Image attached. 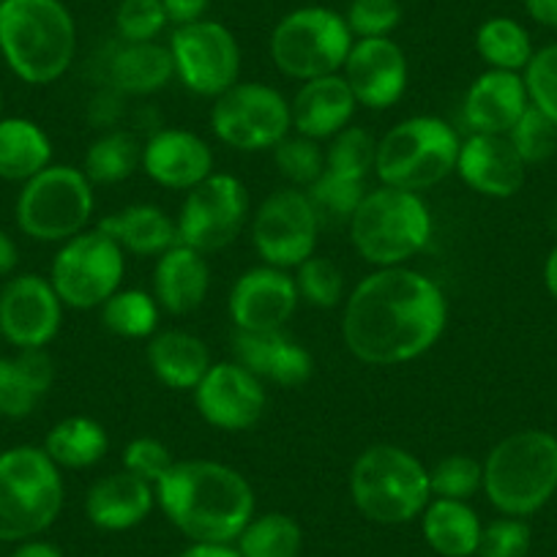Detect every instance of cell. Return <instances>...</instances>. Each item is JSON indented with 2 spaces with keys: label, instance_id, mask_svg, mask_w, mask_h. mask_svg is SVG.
<instances>
[{
  "label": "cell",
  "instance_id": "1",
  "mask_svg": "<svg viewBox=\"0 0 557 557\" xmlns=\"http://www.w3.org/2000/svg\"><path fill=\"white\" fill-rule=\"evenodd\" d=\"M448 323V304L437 282L407 265L377 268L347 296L342 336L358 361L396 367L437 345Z\"/></svg>",
  "mask_w": 557,
  "mask_h": 557
},
{
  "label": "cell",
  "instance_id": "2",
  "mask_svg": "<svg viewBox=\"0 0 557 557\" xmlns=\"http://www.w3.org/2000/svg\"><path fill=\"white\" fill-rule=\"evenodd\" d=\"M164 517L191 544H233L255 519V490L244 473L213 459H184L157 486Z\"/></svg>",
  "mask_w": 557,
  "mask_h": 557
},
{
  "label": "cell",
  "instance_id": "3",
  "mask_svg": "<svg viewBox=\"0 0 557 557\" xmlns=\"http://www.w3.org/2000/svg\"><path fill=\"white\" fill-rule=\"evenodd\" d=\"M77 55V23L63 0H0V58L28 85H52Z\"/></svg>",
  "mask_w": 557,
  "mask_h": 557
},
{
  "label": "cell",
  "instance_id": "4",
  "mask_svg": "<svg viewBox=\"0 0 557 557\" xmlns=\"http://www.w3.org/2000/svg\"><path fill=\"white\" fill-rule=\"evenodd\" d=\"M484 495L503 517H530L557 492V437L522 430L503 437L484 462Z\"/></svg>",
  "mask_w": 557,
  "mask_h": 557
},
{
  "label": "cell",
  "instance_id": "5",
  "mask_svg": "<svg viewBox=\"0 0 557 557\" xmlns=\"http://www.w3.org/2000/svg\"><path fill=\"white\" fill-rule=\"evenodd\" d=\"M61 468L39 446L0 451V544L39 539L63 511Z\"/></svg>",
  "mask_w": 557,
  "mask_h": 557
},
{
  "label": "cell",
  "instance_id": "6",
  "mask_svg": "<svg viewBox=\"0 0 557 557\" xmlns=\"http://www.w3.org/2000/svg\"><path fill=\"white\" fill-rule=\"evenodd\" d=\"M350 495L358 511L372 522L405 524L430 506V470L407 448L377 443L352 462Z\"/></svg>",
  "mask_w": 557,
  "mask_h": 557
},
{
  "label": "cell",
  "instance_id": "7",
  "mask_svg": "<svg viewBox=\"0 0 557 557\" xmlns=\"http://www.w3.org/2000/svg\"><path fill=\"white\" fill-rule=\"evenodd\" d=\"M347 227L352 246L369 265L396 268L426 249L432 213L418 191L380 186L367 191Z\"/></svg>",
  "mask_w": 557,
  "mask_h": 557
},
{
  "label": "cell",
  "instance_id": "8",
  "mask_svg": "<svg viewBox=\"0 0 557 557\" xmlns=\"http://www.w3.org/2000/svg\"><path fill=\"white\" fill-rule=\"evenodd\" d=\"M459 148H462V139L443 117H407L377 143L374 173L383 181V186H394V189H432L457 170Z\"/></svg>",
  "mask_w": 557,
  "mask_h": 557
},
{
  "label": "cell",
  "instance_id": "9",
  "mask_svg": "<svg viewBox=\"0 0 557 557\" xmlns=\"http://www.w3.org/2000/svg\"><path fill=\"white\" fill-rule=\"evenodd\" d=\"M352 41L345 14L329 7H301L273 25L268 52L285 77L309 83L325 74H339Z\"/></svg>",
  "mask_w": 557,
  "mask_h": 557
},
{
  "label": "cell",
  "instance_id": "10",
  "mask_svg": "<svg viewBox=\"0 0 557 557\" xmlns=\"http://www.w3.org/2000/svg\"><path fill=\"white\" fill-rule=\"evenodd\" d=\"M17 227L39 244H66L94 216V184L72 164H50L25 181L17 197Z\"/></svg>",
  "mask_w": 557,
  "mask_h": 557
},
{
  "label": "cell",
  "instance_id": "11",
  "mask_svg": "<svg viewBox=\"0 0 557 557\" xmlns=\"http://www.w3.org/2000/svg\"><path fill=\"white\" fill-rule=\"evenodd\" d=\"M126 251L96 230H83L79 235L61 244L50 268V282L58 298L69 309H99L110 296L121 290L126 273Z\"/></svg>",
  "mask_w": 557,
  "mask_h": 557
},
{
  "label": "cell",
  "instance_id": "12",
  "mask_svg": "<svg viewBox=\"0 0 557 557\" xmlns=\"http://www.w3.org/2000/svg\"><path fill=\"white\" fill-rule=\"evenodd\" d=\"M211 128L235 151H273L293 128L290 101L265 83H235L213 101Z\"/></svg>",
  "mask_w": 557,
  "mask_h": 557
},
{
  "label": "cell",
  "instance_id": "13",
  "mask_svg": "<svg viewBox=\"0 0 557 557\" xmlns=\"http://www.w3.org/2000/svg\"><path fill=\"white\" fill-rule=\"evenodd\" d=\"M175 77L186 90L216 99L238 83L240 47L233 30L216 20L178 25L170 36Z\"/></svg>",
  "mask_w": 557,
  "mask_h": 557
},
{
  "label": "cell",
  "instance_id": "14",
  "mask_svg": "<svg viewBox=\"0 0 557 557\" xmlns=\"http://www.w3.org/2000/svg\"><path fill=\"white\" fill-rule=\"evenodd\" d=\"M249 216V191L235 175L213 173L189 189L178 213V244L213 255L233 244Z\"/></svg>",
  "mask_w": 557,
  "mask_h": 557
},
{
  "label": "cell",
  "instance_id": "15",
  "mask_svg": "<svg viewBox=\"0 0 557 557\" xmlns=\"http://www.w3.org/2000/svg\"><path fill=\"white\" fill-rule=\"evenodd\" d=\"M318 213L307 191L287 186L276 189L260 202L251 222V244L265 265L298 268L314 255L320 238Z\"/></svg>",
  "mask_w": 557,
  "mask_h": 557
},
{
  "label": "cell",
  "instance_id": "16",
  "mask_svg": "<svg viewBox=\"0 0 557 557\" xmlns=\"http://www.w3.org/2000/svg\"><path fill=\"white\" fill-rule=\"evenodd\" d=\"M63 325V301L39 273L12 276L0 290V339L17 350H45Z\"/></svg>",
  "mask_w": 557,
  "mask_h": 557
},
{
  "label": "cell",
  "instance_id": "17",
  "mask_svg": "<svg viewBox=\"0 0 557 557\" xmlns=\"http://www.w3.org/2000/svg\"><path fill=\"white\" fill-rule=\"evenodd\" d=\"M197 412L224 432L251 430L265 412V388L257 374L238 361L211 363L195 388Z\"/></svg>",
  "mask_w": 557,
  "mask_h": 557
},
{
  "label": "cell",
  "instance_id": "18",
  "mask_svg": "<svg viewBox=\"0 0 557 557\" xmlns=\"http://www.w3.org/2000/svg\"><path fill=\"white\" fill-rule=\"evenodd\" d=\"M298 285L285 268L257 265L235 282L230 293V320L235 331H282L296 314Z\"/></svg>",
  "mask_w": 557,
  "mask_h": 557
},
{
  "label": "cell",
  "instance_id": "19",
  "mask_svg": "<svg viewBox=\"0 0 557 557\" xmlns=\"http://www.w3.org/2000/svg\"><path fill=\"white\" fill-rule=\"evenodd\" d=\"M342 77L347 79L358 104L367 110H388L405 96L410 66L405 50L391 36L356 39L342 66Z\"/></svg>",
  "mask_w": 557,
  "mask_h": 557
},
{
  "label": "cell",
  "instance_id": "20",
  "mask_svg": "<svg viewBox=\"0 0 557 557\" xmlns=\"http://www.w3.org/2000/svg\"><path fill=\"white\" fill-rule=\"evenodd\" d=\"M139 168L164 189L189 191L213 175V151L200 134L186 128H162L143 146Z\"/></svg>",
  "mask_w": 557,
  "mask_h": 557
},
{
  "label": "cell",
  "instance_id": "21",
  "mask_svg": "<svg viewBox=\"0 0 557 557\" xmlns=\"http://www.w3.org/2000/svg\"><path fill=\"white\" fill-rule=\"evenodd\" d=\"M457 173L479 195L506 200L524 186L528 164L503 134H470L459 148Z\"/></svg>",
  "mask_w": 557,
  "mask_h": 557
},
{
  "label": "cell",
  "instance_id": "22",
  "mask_svg": "<svg viewBox=\"0 0 557 557\" xmlns=\"http://www.w3.org/2000/svg\"><path fill=\"white\" fill-rule=\"evenodd\" d=\"M235 361L260 380L298 388L312 377V356L285 331H235Z\"/></svg>",
  "mask_w": 557,
  "mask_h": 557
},
{
  "label": "cell",
  "instance_id": "23",
  "mask_svg": "<svg viewBox=\"0 0 557 557\" xmlns=\"http://www.w3.org/2000/svg\"><path fill=\"white\" fill-rule=\"evenodd\" d=\"M528 107L530 96L522 74L486 69L465 94L462 112L465 123L473 128V134H503L506 137Z\"/></svg>",
  "mask_w": 557,
  "mask_h": 557
},
{
  "label": "cell",
  "instance_id": "24",
  "mask_svg": "<svg viewBox=\"0 0 557 557\" xmlns=\"http://www.w3.org/2000/svg\"><path fill=\"white\" fill-rule=\"evenodd\" d=\"M211 290V265L206 255L191 246L175 244L159 255L153 268V298L170 314H191L202 307Z\"/></svg>",
  "mask_w": 557,
  "mask_h": 557
},
{
  "label": "cell",
  "instance_id": "25",
  "mask_svg": "<svg viewBox=\"0 0 557 557\" xmlns=\"http://www.w3.org/2000/svg\"><path fill=\"white\" fill-rule=\"evenodd\" d=\"M153 503H157L153 484L137 479L128 470H117L90 486L85 497V513L94 528L121 533V530H132L139 522H146Z\"/></svg>",
  "mask_w": 557,
  "mask_h": 557
},
{
  "label": "cell",
  "instance_id": "26",
  "mask_svg": "<svg viewBox=\"0 0 557 557\" xmlns=\"http://www.w3.org/2000/svg\"><path fill=\"white\" fill-rule=\"evenodd\" d=\"M358 101L350 85L342 74H325V77L309 79L301 85L296 99L290 101L293 128L304 137L331 139L347 128Z\"/></svg>",
  "mask_w": 557,
  "mask_h": 557
},
{
  "label": "cell",
  "instance_id": "27",
  "mask_svg": "<svg viewBox=\"0 0 557 557\" xmlns=\"http://www.w3.org/2000/svg\"><path fill=\"white\" fill-rule=\"evenodd\" d=\"M175 77L170 47L159 41H117L107 55L104 83L121 96H151Z\"/></svg>",
  "mask_w": 557,
  "mask_h": 557
},
{
  "label": "cell",
  "instance_id": "28",
  "mask_svg": "<svg viewBox=\"0 0 557 557\" xmlns=\"http://www.w3.org/2000/svg\"><path fill=\"white\" fill-rule=\"evenodd\" d=\"M55 383V363L45 350L0 358V418H28Z\"/></svg>",
  "mask_w": 557,
  "mask_h": 557
},
{
  "label": "cell",
  "instance_id": "29",
  "mask_svg": "<svg viewBox=\"0 0 557 557\" xmlns=\"http://www.w3.org/2000/svg\"><path fill=\"white\" fill-rule=\"evenodd\" d=\"M148 367L168 388L195 391L211 369V352L189 331H162L148 342Z\"/></svg>",
  "mask_w": 557,
  "mask_h": 557
},
{
  "label": "cell",
  "instance_id": "30",
  "mask_svg": "<svg viewBox=\"0 0 557 557\" xmlns=\"http://www.w3.org/2000/svg\"><path fill=\"white\" fill-rule=\"evenodd\" d=\"M99 230L110 235L123 251L139 257H159L178 244V227L173 219L159 206H139L121 208L99 222Z\"/></svg>",
  "mask_w": 557,
  "mask_h": 557
},
{
  "label": "cell",
  "instance_id": "31",
  "mask_svg": "<svg viewBox=\"0 0 557 557\" xmlns=\"http://www.w3.org/2000/svg\"><path fill=\"white\" fill-rule=\"evenodd\" d=\"M479 513L465 500H443L435 497L421 513V533L424 541L441 557H473L481 541Z\"/></svg>",
  "mask_w": 557,
  "mask_h": 557
},
{
  "label": "cell",
  "instance_id": "32",
  "mask_svg": "<svg viewBox=\"0 0 557 557\" xmlns=\"http://www.w3.org/2000/svg\"><path fill=\"white\" fill-rule=\"evenodd\" d=\"M52 164V143L30 117H0V181L25 184Z\"/></svg>",
  "mask_w": 557,
  "mask_h": 557
},
{
  "label": "cell",
  "instance_id": "33",
  "mask_svg": "<svg viewBox=\"0 0 557 557\" xmlns=\"http://www.w3.org/2000/svg\"><path fill=\"white\" fill-rule=\"evenodd\" d=\"M41 448L61 470H85L104 459L110 437H107L104 426L94 418L69 416L47 432Z\"/></svg>",
  "mask_w": 557,
  "mask_h": 557
},
{
  "label": "cell",
  "instance_id": "34",
  "mask_svg": "<svg viewBox=\"0 0 557 557\" xmlns=\"http://www.w3.org/2000/svg\"><path fill=\"white\" fill-rule=\"evenodd\" d=\"M475 52L497 72H524L533 58L528 28L513 17H490L475 30Z\"/></svg>",
  "mask_w": 557,
  "mask_h": 557
},
{
  "label": "cell",
  "instance_id": "35",
  "mask_svg": "<svg viewBox=\"0 0 557 557\" xmlns=\"http://www.w3.org/2000/svg\"><path fill=\"white\" fill-rule=\"evenodd\" d=\"M240 557H301L304 530L287 513H260L235 539Z\"/></svg>",
  "mask_w": 557,
  "mask_h": 557
},
{
  "label": "cell",
  "instance_id": "36",
  "mask_svg": "<svg viewBox=\"0 0 557 557\" xmlns=\"http://www.w3.org/2000/svg\"><path fill=\"white\" fill-rule=\"evenodd\" d=\"M139 164H143V146L134 139V134L110 128L90 143L83 173L88 175L90 184L110 186L126 181Z\"/></svg>",
  "mask_w": 557,
  "mask_h": 557
},
{
  "label": "cell",
  "instance_id": "37",
  "mask_svg": "<svg viewBox=\"0 0 557 557\" xmlns=\"http://www.w3.org/2000/svg\"><path fill=\"white\" fill-rule=\"evenodd\" d=\"M99 309L104 329L123 339H148L159 329V304L146 290H117Z\"/></svg>",
  "mask_w": 557,
  "mask_h": 557
},
{
  "label": "cell",
  "instance_id": "38",
  "mask_svg": "<svg viewBox=\"0 0 557 557\" xmlns=\"http://www.w3.org/2000/svg\"><path fill=\"white\" fill-rule=\"evenodd\" d=\"M304 191H307L320 224L323 227H339V224H350L352 213H356V208L367 197V184L342 178V175L325 173L323 170V175Z\"/></svg>",
  "mask_w": 557,
  "mask_h": 557
},
{
  "label": "cell",
  "instance_id": "39",
  "mask_svg": "<svg viewBox=\"0 0 557 557\" xmlns=\"http://www.w3.org/2000/svg\"><path fill=\"white\" fill-rule=\"evenodd\" d=\"M374 157H377V139L367 128L347 126L331 137L325 151V173L367 184V175L374 170Z\"/></svg>",
  "mask_w": 557,
  "mask_h": 557
},
{
  "label": "cell",
  "instance_id": "40",
  "mask_svg": "<svg viewBox=\"0 0 557 557\" xmlns=\"http://www.w3.org/2000/svg\"><path fill=\"white\" fill-rule=\"evenodd\" d=\"M273 162L278 173L285 175L296 189H309L325 170V151L320 148L318 139L287 134L276 148H273Z\"/></svg>",
  "mask_w": 557,
  "mask_h": 557
},
{
  "label": "cell",
  "instance_id": "41",
  "mask_svg": "<svg viewBox=\"0 0 557 557\" xmlns=\"http://www.w3.org/2000/svg\"><path fill=\"white\" fill-rule=\"evenodd\" d=\"M298 296L318 309H334L339 307L345 298V273L329 257L312 255L298 265L296 273Z\"/></svg>",
  "mask_w": 557,
  "mask_h": 557
},
{
  "label": "cell",
  "instance_id": "42",
  "mask_svg": "<svg viewBox=\"0 0 557 557\" xmlns=\"http://www.w3.org/2000/svg\"><path fill=\"white\" fill-rule=\"evenodd\" d=\"M432 495L468 503L484 486V462L468 454H448L430 470Z\"/></svg>",
  "mask_w": 557,
  "mask_h": 557
},
{
  "label": "cell",
  "instance_id": "43",
  "mask_svg": "<svg viewBox=\"0 0 557 557\" xmlns=\"http://www.w3.org/2000/svg\"><path fill=\"white\" fill-rule=\"evenodd\" d=\"M168 25L162 0H121L115 9L117 41H157Z\"/></svg>",
  "mask_w": 557,
  "mask_h": 557
},
{
  "label": "cell",
  "instance_id": "44",
  "mask_svg": "<svg viewBox=\"0 0 557 557\" xmlns=\"http://www.w3.org/2000/svg\"><path fill=\"white\" fill-rule=\"evenodd\" d=\"M506 137L511 139L513 151L524 164H541L557 151V126L533 104L524 110V115Z\"/></svg>",
  "mask_w": 557,
  "mask_h": 557
},
{
  "label": "cell",
  "instance_id": "45",
  "mask_svg": "<svg viewBox=\"0 0 557 557\" xmlns=\"http://www.w3.org/2000/svg\"><path fill=\"white\" fill-rule=\"evenodd\" d=\"M345 23L352 39H385L401 23L399 0H350Z\"/></svg>",
  "mask_w": 557,
  "mask_h": 557
},
{
  "label": "cell",
  "instance_id": "46",
  "mask_svg": "<svg viewBox=\"0 0 557 557\" xmlns=\"http://www.w3.org/2000/svg\"><path fill=\"white\" fill-rule=\"evenodd\" d=\"M530 104L544 112L557 126V45H546L533 52L522 74Z\"/></svg>",
  "mask_w": 557,
  "mask_h": 557
},
{
  "label": "cell",
  "instance_id": "47",
  "mask_svg": "<svg viewBox=\"0 0 557 557\" xmlns=\"http://www.w3.org/2000/svg\"><path fill=\"white\" fill-rule=\"evenodd\" d=\"M530 528L519 517H503L481 530L479 557H528Z\"/></svg>",
  "mask_w": 557,
  "mask_h": 557
},
{
  "label": "cell",
  "instance_id": "48",
  "mask_svg": "<svg viewBox=\"0 0 557 557\" xmlns=\"http://www.w3.org/2000/svg\"><path fill=\"white\" fill-rule=\"evenodd\" d=\"M173 465V451L162 441H157V437H134L123 448V470H128V473H134L137 479L148 481L153 486L168 475Z\"/></svg>",
  "mask_w": 557,
  "mask_h": 557
},
{
  "label": "cell",
  "instance_id": "49",
  "mask_svg": "<svg viewBox=\"0 0 557 557\" xmlns=\"http://www.w3.org/2000/svg\"><path fill=\"white\" fill-rule=\"evenodd\" d=\"M211 3L213 0H162L170 25H175V28H178V25L197 23V20H206Z\"/></svg>",
  "mask_w": 557,
  "mask_h": 557
},
{
  "label": "cell",
  "instance_id": "50",
  "mask_svg": "<svg viewBox=\"0 0 557 557\" xmlns=\"http://www.w3.org/2000/svg\"><path fill=\"white\" fill-rule=\"evenodd\" d=\"M121 99L123 96L112 88H104L101 94H96V99L90 101V121L99 128L112 126L121 117Z\"/></svg>",
  "mask_w": 557,
  "mask_h": 557
},
{
  "label": "cell",
  "instance_id": "51",
  "mask_svg": "<svg viewBox=\"0 0 557 557\" xmlns=\"http://www.w3.org/2000/svg\"><path fill=\"white\" fill-rule=\"evenodd\" d=\"M524 12L541 28L557 30V0H522Z\"/></svg>",
  "mask_w": 557,
  "mask_h": 557
},
{
  "label": "cell",
  "instance_id": "52",
  "mask_svg": "<svg viewBox=\"0 0 557 557\" xmlns=\"http://www.w3.org/2000/svg\"><path fill=\"white\" fill-rule=\"evenodd\" d=\"M17 262H20V249L14 244L12 235L7 230H0V278L12 276L17 271Z\"/></svg>",
  "mask_w": 557,
  "mask_h": 557
},
{
  "label": "cell",
  "instance_id": "53",
  "mask_svg": "<svg viewBox=\"0 0 557 557\" xmlns=\"http://www.w3.org/2000/svg\"><path fill=\"white\" fill-rule=\"evenodd\" d=\"M9 557H63V552L58 549L55 544H50V541L28 539V541H20L17 549H14Z\"/></svg>",
  "mask_w": 557,
  "mask_h": 557
},
{
  "label": "cell",
  "instance_id": "54",
  "mask_svg": "<svg viewBox=\"0 0 557 557\" xmlns=\"http://www.w3.org/2000/svg\"><path fill=\"white\" fill-rule=\"evenodd\" d=\"M178 557H240L233 544H191Z\"/></svg>",
  "mask_w": 557,
  "mask_h": 557
},
{
  "label": "cell",
  "instance_id": "55",
  "mask_svg": "<svg viewBox=\"0 0 557 557\" xmlns=\"http://www.w3.org/2000/svg\"><path fill=\"white\" fill-rule=\"evenodd\" d=\"M544 285H546V290H549V296L557 301V246L549 251V257H546Z\"/></svg>",
  "mask_w": 557,
  "mask_h": 557
},
{
  "label": "cell",
  "instance_id": "56",
  "mask_svg": "<svg viewBox=\"0 0 557 557\" xmlns=\"http://www.w3.org/2000/svg\"><path fill=\"white\" fill-rule=\"evenodd\" d=\"M0 107H3V94H0Z\"/></svg>",
  "mask_w": 557,
  "mask_h": 557
}]
</instances>
